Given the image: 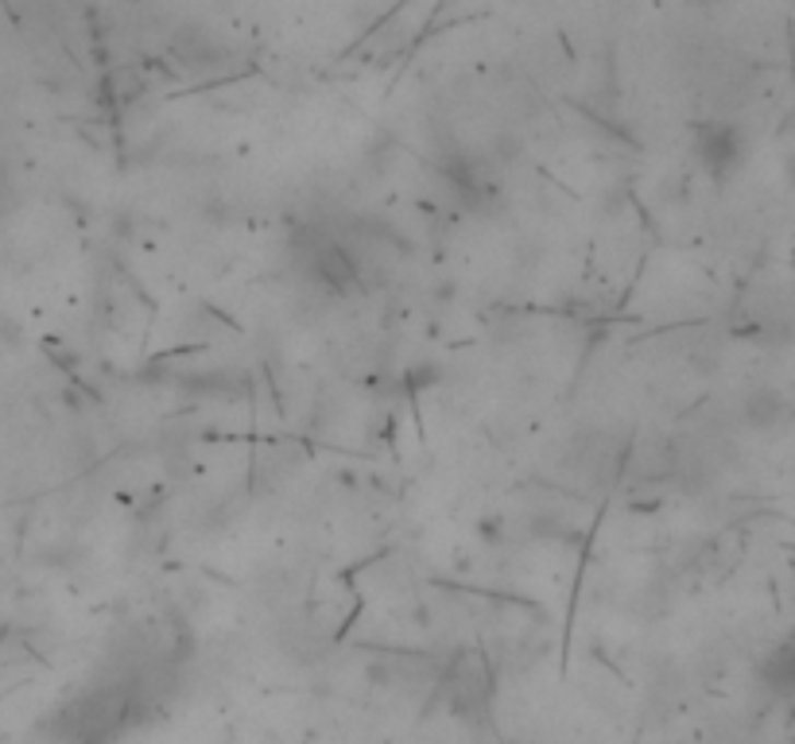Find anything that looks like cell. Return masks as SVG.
I'll list each match as a JSON object with an SVG mask.
<instances>
[]
</instances>
